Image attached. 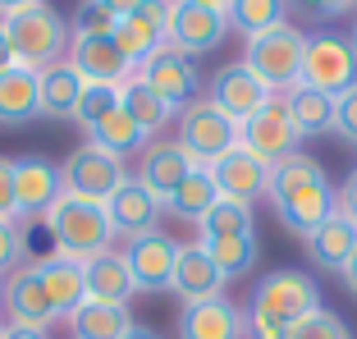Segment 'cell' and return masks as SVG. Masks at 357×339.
<instances>
[{
  "label": "cell",
  "instance_id": "cell-49",
  "mask_svg": "<svg viewBox=\"0 0 357 339\" xmlns=\"http://www.w3.org/2000/svg\"><path fill=\"white\" fill-rule=\"evenodd\" d=\"M28 5H37V0H0V19H10V14L28 10Z\"/></svg>",
  "mask_w": 357,
  "mask_h": 339
},
{
  "label": "cell",
  "instance_id": "cell-20",
  "mask_svg": "<svg viewBox=\"0 0 357 339\" xmlns=\"http://www.w3.org/2000/svg\"><path fill=\"white\" fill-rule=\"evenodd\" d=\"M211 179H215L220 197H234V202H248V206H252L257 197L271 193V165H266L261 156H252V151L234 147L211 165Z\"/></svg>",
  "mask_w": 357,
  "mask_h": 339
},
{
  "label": "cell",
  "instance_id": "cell-21",
  "mask_svg": "<svg viewBox=\"0 0 357 339\" xmlns=\"http://www.w3.org/2000/svg\"><path fill=\"white\" fill-rule=\"evenodd\" d=\"M105 216H110L115 234H124V239H142V234H151L160 225L165 202H160L156 193H147L142 183L133 179V174H128V179L115 188V197L105 202Z\"/></svg>",
  "mask_w": 357,
  "mask_h": 339
},
{
  "label": "cell",
  "instance_id": "cell-34",
  "mask_svg": "<svg viewBox=\"0 0 357 339\" xmlns=\"http://www.w3.org/2000/svg\"><path fill=\"white\" fill-rule=\"evenodd\" d=\"M252 229H257L252 206H248V202H234V197H220L206 211V220L197 225V243H211V239H234V234H252Z\"/></svg>",
  "mask_w": 357,
  "mask_h": 339
},
{
  "label": "cell",
  "instance_id": "cell-31",
  "mask_svg": "<svg viewBox=\"0 0 357 339\" xmlns=\"http://www.w3.org/2000/svg\"><path fill=\"white\" fill-rule=\"evenodd\" d=\"M220 202V188H215V179H211V170H192L188 179L174 188V197L165 202V211H174L178 220H192L202 225L206 220V211Z\"/></svg>",
  "mask_w": 357,
  "mask_h": 339
},
{
  "label": "cell",
  "instance_id": "cell-51",
  "mask_svg": "<svg viewBox=\"0 0 357 339\" xmlns=\"http://www.w3.org/2000/svg\"><path fill=\"white\" fill-rule=\"evenodd\" d=\"M197 5H211V10H229V0H197Z\"/></svg>",
  "mask_w": 357,
  "mask_h": 339
},
{
  "label": "cell",
  "instance_id": "cell-24",
  "mask_svg": "<svg viewBox=\"0 0 357 339\" xmlns=\"http://www.w3.org/2000/svg\"><path fill=\"white\" fill-rule=\"evenodd\" d=\"M307 243V257H312V266H321V271H344L348 257L357 253V225L348 220L344 211H335L321 229H312L303 239Z\"/></svg>",
  "mask_w": 357,
  "mask_h": 339
},
{
  "label": "cell",
  "instance_id": "cell-11",
  "mask_svg": "<svg viewBox=\"0 0 357 339\" xmlns=\"http://www.w3.org/2000/svg\"><path fill=\"white\" fill-rule=\"evenodd\" d=\"M229 37V14L197 5V0H169V46L183 55H211Z\"/></svg>",
  "mask_w": 357,
  "mask_h": 339
},
{
  "label": "cell",
  "instance_id": "cell-46",
  "mask_svg": "<svg viewBox=\"0 0 357 339\" xmlns=\"http://www.w3.org/2000/svg\"><path fill=\"white\" fill-rule=\"evenodd\" d=\"M14 46H10V37H5V28H0V74H5V69H14Z\"/></svg>",
  "mask_w": 357,
  "mask_h": 339
},
{
  "label": "cell",
  "instance_id": "cell-40",
  "mask_svg": "<svg viewBox=\"0 0 357 339\" xmlns=\"http://www.w3.org/2000/svg\"><path fill=\"white\" fill-rule=\"evenodd\" d=\"M335 133L344 142H357V83L335 96Z\"/></svg>",
  "mask_w": 357,
  "mask_h": 339
},
{
  "label": "cell",
  "instance_id": "cell-30",
  "mask_svg": "<svg viewBox=\"0 0 357 339\" xmlns=\"http://www.w3.org/2000/svg\"><path fill=\"white\" fill-rule=\"evenodd\" d=\"M284 101H289V119H294V128L303 138H316V133L335 128V96L312 92V87L298 83L294 92H284Z\"/></svg>",
  "mask_w": 357,
  "mask_h": 339
},
{
  "label": "cell",
  "instance_id": "cell-10",
  "mask_svg": "<svg viewBox=\"0 0 357 339\" xmlns=\"http://www.w3.org/2000/svg\"><path fill=\"white\" fill-rule=\"evenodd\" d=\"M0 308H5L10 326H23V330H51L55 321H64L60 312H55L51 294H46L42 276H37V262H23L19 271L5 276V285H0Z\"/></svg>",
  "mask_w": 357,
  "mask_h": 339
},
{
  "label": "cell",
  "instance_id": "cell-43",
  "mask_svg": "<svg viewBox=\"0 0 357 339\" xmlns=\"http://www.w3.org/2000/svg\"><path fill=\"white\" fill-rule=\"evenodd\" d=\"M357 0H321V19H339V14H353Z\"/></svg>",
  "mask_w": 357,
  "mask_h": 339
},
{
  "label": "cell",
  "instance_id": "cell-6",
  "mask_svg": "<svg viewBox=\"0 0 357 339\" xmlns=\"http://www.w3.org/2000/svg\"><path fill=\"white\" fill-rule=\"evenodd\" d=\"M316 308H321V289H316V280L303 276V271H289V266L261 276V285L252 289V303H248V312L280 321L284 330H294L298 321H303L307 312H316Z\"/></svg>",
  "mask_w": 357,
  "mask_h": 339
},
{
  "label": "cell",
  "instance_id": "cell-37",
  "mask_svg": "<svg viewBox=\"0 0 357 339\" xmlns=\"http://www.w3.org/2000/svg\"><path fill=\"white\" fill-rule=\"evenodd\" d=\"M115 14L105 10L101 0H78L74 19H69V32L74 37H115Z\"/></svg>",
  "mask_w": 357,
  "mask_h": 339
},
{
  "label": "cell",
  "instance_id": "cell-27",
  "mask_svg": "<svg viewBox=\"0 0 357 339\" xmlns=\"http://www.w3.org/2000/svg\"><path fill=\"white\" fill-rule=\"evenodd\" d=\"M133 276H128V262L124 253H101L87 262V298L92 303H115V308H128L133 303Z\"/></svg>",
  "mask_w": 357,
  "mask_h": 339
},
{
  "label": "cell",
  "instance_id": "cell-8",
  "mask_svg": "<svg viewBox=\"0 0 357 339\" xmlns=\"http://www.w3.org/2000/svg\"><path fill=\"white\" fill-rule=\"evenodd\" d=\"M64 174V193H74V197H87V202H110L115 188L128 179V170L119 156L101 151L96 142H83V147L69 151V160L60 165Z\"/></svg>",
  "mask_w": 357,
  "mask_h": 339
},
{
  "label": "cell",
  "instance_id": "cell-1",
  "mask_svg": "<svg viewBox=\"0 0 357 339\" xmlns=\"http://www.w3.org/2000/svg\"><path fill=\"white\" fill-rule=\"evenodd\" d=\"M266 197L275 202V220L289 234H298V239L321 229L339 211V193L330 188L321 160L307 156V151H294L280 165H271V193Z\"/></svg>",
  "mask_w": 357,
  "mask_h": 339
},
{
  "label": "cell",
  "instance_id": "cell-19",
  "mask_svg": "<svg viewBox=\"0 0 357 339\" xmlns=\"http://www.w3.org/2000/svg\"><path fill=\"white\" fill-rule=\"evenodd\" d=\"M229 285L225 271L211 262V253L202 243H178L174 257V280H169V294L178 303H206V298H220V289Z\"/></svg>",
  "mask_w": 357,
  "mask_h": 339
},
{
  "label": "cell",
  "instance_id": "cell-3",
  "mask_svg": "<svg viewBox=\"0 0 357 339\" xmlns=\"http://www.w3.org/2000/svg\"><path fill=\"white\" fill-rule=\"evenodd\" d=\"M0 28H5V37H10V46H14V60H19L23 69H32V74L46 69V64H55V60H64V55H69V42H74L69 19H64L55 5H46V0L10 14V19H0Z\"/></svg>",
  "mask_w": 357,
  "mask_h": 339
},
{
  "label": "cell",
  "instance_id": "cell-16",
  "mask_svg": "<svg viewBox=\"0 0 357 339\" xmlns=\"http://www.w3.org/2000/svg\"><path fill=\"white\" fill-rule=\"evenodd\" d=\"M271 96H275L271 87H266L261 78H257L252 69H248V64L238 60V64H225L220 74L211 78V92H206V101H211L215 110H220L225 119H234V124L243 128L248 119L257 115V110L266 106V101H271Z\"/></svg>",
  "mask_w": 357,
  "mask_h": 339
},
{
  "label": "cell",
  "instance_id": "cell-5",
  "mask_svg": "<svg viewBox=\"0 0 357 339\" xmlns=\"http://www.w3.org/2000/svg\"><path fill=\"white\" fill-rule=\"evenodd\" d=\"M174 142L188 151V160L197 170H211L225 151L238 147V124L225 119L206 96H197V101H188V106L178 110V138Z\"/></svg>",
  "mask_w": 357,
  "mask_h": 339
},
{
  "label": "cell",
  "instance_id": "cell-22",
  "mask_svg": "<svg viewBox=\"0 0 357 339\" xmlns=\"http://www.w3.org/2000/svg\"><path fill=\"white\" fill-rule=\"evenodd\" d=\"M178 339H243V308H234L225 294L206 303H183Z\"/></svg>",
  "mask_w": 357,
  "mask_h": 339
},
{
  "label": "cell",
  "instance_id": "cell-23",
  "mask_svg": "<svg viewBox=\"0 0 357 339\" xmlns=\"http://www.w3.org/2000/svg\"><path fill=\"white\" fill-rule=\"evenodd\" d=\"M37 276H42L46 294H51L55 312H60L64 321H69L87 303V262H74V257L51 253V257H42V262H37Z\"/></svg>",
  "mask_w": 357,
  "mask_h": 339
},
{
  "label": "cell",
  "instance_id": "cell-35",
  "mask_svg": "<svg viewBox=\"0 0 357 339\" xmlns=\"http://www.w3.org/2000/svg\"><path fill=\"white\" fill-rule=\"evenodd\" d=\"M211 253V262L225 271V280H238L257 266V229L252 234H234V239H211L202 243Z\"/></svg>",
  "mask_w": 357,
  "mask_h": 339
},
{
  "label": "cell",
  "instance_id": "cell-32",
  "mask_svg": "<svg viewBox=\"0 0 357 339\" xmlns=\"http://www.w3.org/2000/svg\"><path fill=\"white\" fill-rule=\"evenodd\" d=\"M225 14H229V28L252 42V37H261V32L289 23V0H229Z\"/></svg>",
  "mask_w": 357,
  "mask_h": 339
},
{
  "label": "cell",
  "instance_id": "cell-52",
  "mask_svg": "<svg viewBox=\"0 0 357 339\" xmlns=\"http://www.w3.org/2000/svg\"><path fill=\"white\" fill-rule=\"evenodd\" d=\"M348 42H353V55H357V23H353V37H348Z\"/></svg>",
  "mask_w": 357,
  "mask_h": 339
},
{
  "label": "cell",
  "instance_id": "cell-29",
  "mask_svg": "<svg viewBox=\"0 0 357 339\" xmlns=\"http://www.w3.org/2000/svg\"><path fill=\"white\" fill-rule=\"evenodd\" d=\"M128 330H133V312L115 308V303H92L87 298L69 317V335L74 339H124Z\"/></svg>",
  "mask_w": 357,
  "mask_h": 339
},
{
  "label": "cell",
  "instance_id": "cell-25",
  "mask_svg": "<svg viewBox=\"0 0 357 339\" xmlns=\"http://www.w3.org/2000/svg\"><path fill=\"white\" fill-rule=\"evenodd\" d=\"M83 78L74 74L69 60H55L46 69H37V96H42V115L46 119H74L78 101H83Z\"/></svg>",
  "mask_w": 357,
  "mask_h": 339
},
{
  "label": "cell",
  "instance_id": "cell-4",
  "mask_svg": "<svg viewBox=\"0 0 357 339\" xmlns=\"http://www.w3.org/2000/svg\"><path fill=\"white\" fill-rule=\"evenodd\" d=\"M303 55H307V32L294 28V23H280V28L261 32L243 46V64L271 92H294L303 83Z\"/></svg>",
  "mask_w": 357,
  "mask_h": 339
},
{
  "label": "cell",
  "instance_id": "cell-13",
  "mask_svg": "<svg viewBox=\"0 0 357 339\" xmlns=\"http://www.w3.org/2000/svg\"><path fill=\"white\" fill-rule=\"evenodd\" d=\"M64 197V174L46 156H14V206L23 220H46L55 202Z\"/></svg>",
  "mask_w": 357,
  "mask_h": 339
},
{
  "label": "cell",
  "instance_id": "cell-9",
  "mask_svg": "<svg viewBox=\"0 0 357 339\" xmlns=\"http://www.w3.org/2000/svg\"><path fill=\"white\" fill-rule=\"evenodd\" d=\"M298 138H303V133H298L294 119H289V101H284V92H275L271 101H266V106L238 128V147L252 151V156H261L266 165H280L284 156H294Z\"/></svg>",
  "mask_w": 357,
  "mask_h": 339
},
{
  "label": "cell",
  "instance_id": "cell-44",
  "mask_svg": "<svg viewBox=\"0 0 357 339\" xmlns=\"http://www.w3.org/2000/svg\"><path fill=\"white\" fill-rule=\"evenodd\" d=\"M101 5H105L110 14H115V19H124V14H133L137 5H147V0H101Z\"/></svg>",
  "mask_w": 357,
  "mask_h": 339
},
{
  "label": "cell",
  "instance_id": "cell-12",
  "mask_svg": "<svg viewBox=\"0 0 357 339\" xmlns=\"http://www.w3.org/2000/svg\"><path fill=\"white\" fill-rule=\"evenodd\" d=\"M137 78L151 87L156 96H165L174 110H183L188 101H197V87H202V74H197V60L183 51H174V46H160L156 55H147V60L137 64Z\"/></svg>",
  "mask_w": 357,
  "mask_h": 339
},
{
  "label": "cell",
  "instance_id": "cell-17",
  "mask_svg": "<svg viewBox=\"0 0 357 339\" xmlns=\"http://www.w3.org/2000/svg\"><path fill=\"white\" fill-rule=\"evenodd\" d=\"M115 42L133 64H142L147 55H156L169 42V0H147L133 14L115 23Z\"/></svg>",
  "mask_w": 357,
  "mask_h": 339
},
{
  "label": "cell",
  "instance_id": "cell-50",
  "mask_svg": "<svg viewBox=\"0 0 357 339\" xmlns=\"http://www.w3.org/2000/svg\"><path fill=\"white\" fill-rule=\"evenodd\" d=\"M124 339H165V335H160V330H151V326H137V321H133V330H128Z\"/></svg>",
  "mask_w": 357,
  "mask_h": 339
},
{
  "label": "cell",
  "instance_id": "cell-18",
  "mask_svg": "<svg viewBox=\"0 0 357 339\" xmlns=\"http://www.w3.org/2000/svg\"><path fill=\"white\" fill-rule=\"evenodd\" d=\"M192 170H197V165L188 160V151L178 147L174 138H151L147 147H142V160H137L133 179L142 183L147 193H156L160 202H169V197H174V188L188 179Z\"/></svg>",
  "mask_w": 357,
  "mask_h": 339
},
{
  "label": "cell",
  "instance_id": "cell-36",
  "mask_svg": "<svg viewBox=\"0 0 357 339\" xmlns=\"http://www.w3.org/2000/svg\"><path fill=\"white\" fill-rule=\"evenodd\" d=\"M119 92H124V87H92V83H87L83 101H78V110H74V124L83 128V133H92L110 110H119Z\"/></svg>",
  "mask_w": 357,
  "mask_h": 339
},
{
  "label": "cell",
  "instance_id": "cell-53",
  "mask_svg": "<svg viewBox=\"0 0 357 339\" xmlns=\"http://www.w3.org/2000/svg\"><path fill=\"white\" fill-rule=\"evenodd\" d=\"M0 339H5V326H0Z\"/></svg>",
  "mask_w": 357,
  "mask_h": 339
},
{
  "label": "cell",
  "instance_id": "cell-33",
  "mask_svg": "<svg viewBox=\"0 0 357 339\" xmlns=\"http://www.w3.org/2000/svg\"><path fill=\"white\" fill-rule=\"evenodd\" d=\"M87 142H96L101 151H110V156H119V160H128L133 151L147 147L151 138H147V133H142V128H137L133 119L124 115V106H119V110H110V115H105L101 124L87 133Z\"/></svg>",
  "mask_w": 357,
  "mask_h": 339
},
{
  "label": "cell",
  "instance_id": "cell-47",
  "mask_svg": "<svg viewBox=\"0 0 357 339\" xmlns=\"http://www.w3.org/2000/svg\"><path fill=\"white\" fill-rule=\"evenodd\" d=\"M5 339H51V330H23V326H5Z\"/></svg>",
  "mask_w": 357,
  "mask_h": 339
},
{
  "label": "cell",
  "instance_id": "cell-2",
  "mask_svg": "<svg viewBox=\"0 0 357 339\" xmlns=\"http://www.w3.org/2000/svg\"><path fill=\"white\" fill-rule=\"evenodd\" d=\"M46 229L55 239V253L74 257V262H92V257L110 253V243L119 239L110 216H105V202H87L74 193H64L46 211Z\"/></svg>",
  "mask_w": 357,
  "mask_h": 339
},
{
  "label": "cell",
  "instance_id": "cell-48",
  "mask_svg": "<svg viewBox=\"0 0 357 339\" xmlns=\"http://www.w3.org/2000/svg\"><path fill=\"white\" fill-rule=\"evenodd\" d=\"M339 276H344V289H348V294H357V253L348 257V266L339 271Z\"/></svg>",
  "mask_w": 357,
  "mask_h": 339
},
{
  "label": "cell",
  "instance_id": "cell-26",
  "mask_svg": "<svg viewBox=\"0 0 357 339\" xmlns=\"http://www.w3.org/2000/svg\"><path fill=\"white\" fill-rule=\"evenodd\" d=\"M42 115V96H37V74L14 64L0 74V128H23Z\"/></svg>",
  "mask_w": 357,
  "mask_h": 339
},
{
  "label": "cell",
  "instance_id": "cell-42",
  "mask_svg": "<svg viewBox=\"0 0 357 339\" xmlns=\"http://www.w3.org/2000/svg\"><path fill=\"white\" fill-rule=\"evenodd\" d=\"M339 211H344L348 220L357 225V170L344 179V188H339Z\"/></svg>",
  "mask_w": 357,
  "mask_h": 339
},
{
  "label": "cell",
  "instance_id": "cell-7",
  "mask_svg": "<svg viewBox=\"0 0 357 339\" xmlns=\"http://www.w3.org/2000/svg\"><path fill=\"white\" fill-rule=\"evenodd\" d=\"M353 83H357L353 42L339 37V32H312V37H307V55H303V87L339 96Z\"/></svg>",
  "mask_w": 357,
  "mask_h": 339
},
{
  "label": "cell",
  "instance_id": "cell-45",
  "mask_svg": "<svg viewBox=\"0 0 357 339\" xmlns=\"http://www.w3.org/2000/svg\"><path fill=\"white\" fill-rule=\"evenodd\" d=\"M289 14H307V19H321V0H289Z\"/></svg>",
  "mask_w": 357,
  "mask_h": 339
},
{
  "label": "cell",
  "instance_id": "cell-39",
  "mask_svg": "<svg viewBox=\"0 0 357 339\" xmlns=\"http://www.w3.org/2000/svg\"><path fill=\"white\" fill-rule=\"evenodd\" d=\"M23 253H28V234H23L14 220H0V276L19 271Z\"/></svg>",
  "mask_w": 357,
  "mask_h": 339
},
{
  "label": "cell",
  "instance_id": "cell-28",
  "mask_svg": "<svg viewBox=\"0 0 357 339\" xmlns=\"http://www.w3.org/2000/svg\"><path fill=\"white\" fill-rule=\"evenodd\" d=\"M119 106H124V115L133 119V124L142 128L147 138H156L160 128H169V124H174V115H178V110L169 106L165 96H156V92H151V87L142 83L137 74L124 83V92H119Z\"/></svg>",
  "mask_w": 357,
  "mask_h": 339
},
{
  "label": "cell",
  "instance_id": "cell-41",
  "mask_svg": "<svg viewBox=\"0 0 357 339\" xmlns=\"http://www.w3.org/2000/svg\"><path fill=\"white\" fill-rule=\"evenodd\" d=\"M0 220H19V206H14V160L0 156Z\"/></svg>",
  "mask_w": 357,
  "mask_h": 339
},
{
  "label": "cell",
  "instance_id": "cell-14",
  "mask_svg": "<svg viewBox=\"0 0 357 339\" xmlns=\"http://www.w3.org/2000/svg\"><path fill=\"white\" fill-rule=\"evenodd\" d=\"M174 257H178V243L169 234L151 229L142 239H128L124 243V262H128V276H133V289L137 294H169V280H174Z\"/></svg>",
  "mask_w": 357,
  "mask_h": 339
},
{
  "label": "cell",
  "instance_id": "cell-38",
  "mask_svg": "<svg viewBox=\"0 0 357 339\" xmlns=\"http://www.w3.org/2000/svg\"><path fill=\"white\" fill-rule=\"evenodd\" d=\"M289 339H353V335H348V326H344L339 312L316 308V312H307V317L289 330Z\"/></svg>",
  "mask_w": 357,
  "mask_h": 339
},
{
  "label": "cell",
  "instance_id": "cell-15",
  "mask_svg": "<svg viewBox=\"0 0 357 339\" xmlns=\"http://www.w3.org/2000/svg\"><path fill=\"white\" fill-rule=\"evenodd\" d=\"M64 60L74 64V74L92 87H124L137 74V64L119 51L115 37H74Z\"/></svg>",
  "mask_w": 357,
  "mask_h": 339
}]
</instances>
